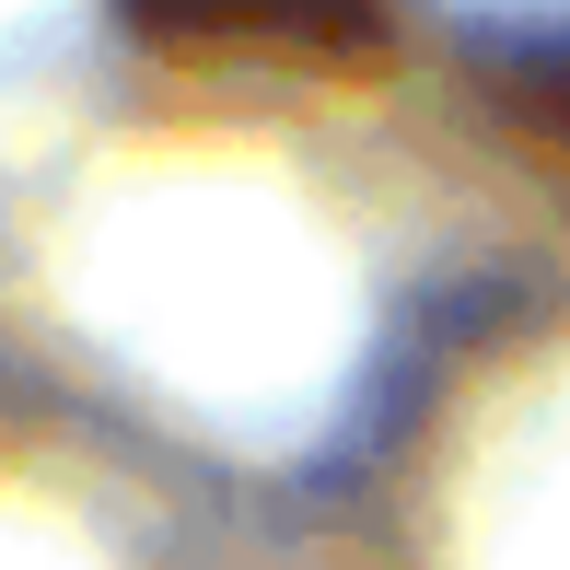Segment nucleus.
<instances>
[{"label": "nucleus", "mask_w": 570, "mask_h": 570, "mask_svg": "<svg viewBox=\"0 0 570 570\" xmlns=\"http://www.w3.org/2000/svg\"><path fill=\"white\" fill-rule=\"evenodd\" d=\"M117 12L210 59H338L373 36V0H117Z\"/></svg>", "instance_id": "obj_1"}, {"label": "nucleus", "mask_w": 570, "mask_h": 570, "mask_svg": "<svg viewBox=\"0 0 570 570\" xmlns=\"http://www.w3.org/2000/svg\"><path fill=\"white\" fill-rule=\"evenodd\" d=\"M535 117L570 140V47H559V59H535Z\"/></svg>", "instance_id": "obj_2"}]
</instances>
